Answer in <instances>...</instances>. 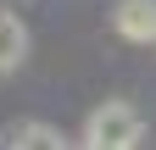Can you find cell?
Segmentation results:
<instances>
[{
  "label": "cell",
  "instance_id": "5b68a950",
  "mask_svg": "<svg viewBox=\"0 0 156 150\" xmlns=\"http://www.w3.org/2000/svg\"><path fill=\"white\" fill-rule=\"evenodd\" d=\"M78 150H123V145H78Z\"/></svg>",
  "mask_w": 156,
  "mask_h": 150
},
{
  "label": "cell",
  "instance_id": "3957f363",
  "mask_svg": "<svg viewBox=\"0 0 156 150\" xmlns=\"http://www.w3.org/2000/svg\"><path fill=\"white\" fill-rule=\"evenodd\" d=\"M23 61H28V22L0 6V78H11Z\"/></svg>",
  "mask_w": 156,
  "mask_h": 150
},
{
  "label": "cell",
  "instance_id": "7a4b0ae2",
  "mask_svg": "<svg viewBox=\"0 0 156 150\" xmlns=\"http://www.w3.org/2000/svg\"><path fill=\"white\" fill-rule=\"evenodd\" d=\"M112 28L128 45H156V0H117L112 6Z\"/></svg>",
  "mask_w": 156,
  "mask_h": 150
},
{
  "label": "cell",
  "instance_id": "277c9868",
  "mask_svg": "<svg viewBox=\"0 0 156 150\" xmlns=\"http://www.w3.org/2000/svg\"><path fill=\"white\" fill-rule=\"evenodd\" d=\"M6 150H73L50 122H11L6 128Z\"/></svg>",
  "mask_w": 156,
  "mask_h": 150
},
{
  "label": "cell",
  "instance_id": "6da1fadb",
  "mask_svg": "<svg viewBox=\"0 0 156 150\" xmlns=\"http://www.w3.org/2000/svg\"><path fill=\"white\" fill-rule=\"evenodd\" d=\"M145 139V117L134 100H101L84 122V139L78 145H123V150H140Z\"/></svg>",
  "mask_w": 156,
  "mask_h": 150
}]
</instances>
